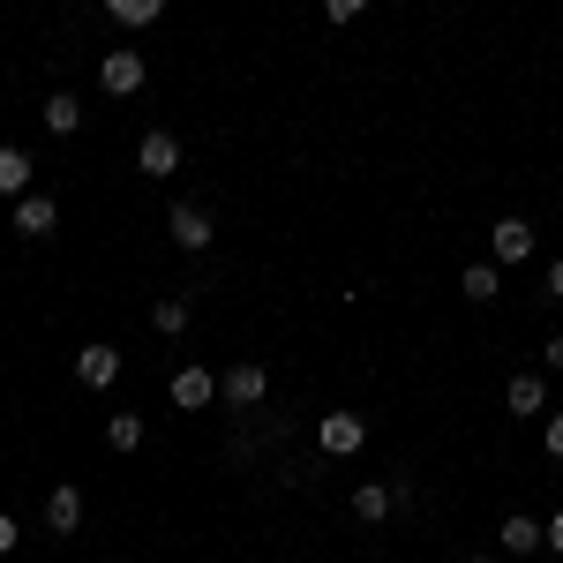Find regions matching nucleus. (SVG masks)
<instances>
[{
	"label": "nucleus",
	"instance_id": "obj_1",
	"mask_svg": "<svg viewBox=\"0 0 563 563\" xmlns=\"http://www.w3.org/2000/svg\"><path fill=\"white\" fill-rule=\"evenodd\" d=\"M45 526H53V533H76V526H84V488H76V481H60V488L45 496Z\"/></svg>",
	"mask_w": 563,
	"mask_h": 563
},
{
	"label": "nucleus",
	"instance_id": "obj_2",
	"mask_svg": "<svg viewBox=\"0 0 563 563\" xmlns=\"http://www.w3.org/2000/svg\"><path fill=\"white\" fill-rule=\"evenodd\" d=\"M135 166H143L151 180H166V174L180 166V143H174L166 129H151V135H143V151H135Z\"/></svg>",
	"mask_w": 563,
	"mask_h": 563
},
{
	"label": "nucleus",
	"instance_id": "obj_3",
	"mask_svg": "<svg viewBox=\"0 0 563 563\" xmlns=\"http://www.w3.org/2000/svg\"><path fill=\"white\" fill-rule=\"evenodd\" d=\"M488 241H496V263H526L533 256V225H526V218H504Z\"/></svg>",
	"mask_w": 563,
	"mask_h": 563
},
{
	"label": "nucleus",
	"instance_id": "obj_4",
	"mask_svg": "<svg viewBox=\"0 0 563 563\" xmlns=\"http://www.w3.org/2000/svg\"><path fill=\"white\" fill-rule=\"evenodd\" d=\"M98 76H106L113 98H129V90H143V60H135V53H106V68H98Z\"/></svg>",
	"mask_w": 563,
	"mask_h": 563
},
{
	"label": "nucleus",
	"instance_id": "obj_5",
	"mask_svg": "<svg viewBox=\"0 0 563 563\" xmlns=\"http://www.w3.org/2000/svg\"><path fill=\"white\" fill-rule=\"evenodd\" d=\"M53 225H60V203L53 196H23L15 203V233H53Z\"/></svg>",
	"mask_w": 563,
	"mask_h": 563
},
{
	"label": "nucleus",
	"instance_id": "obj_6",
	"mask_svg": "<svg viewBox=\"0 0 563 563\" xmlns=\"http://www.w3.org/2000/svg\"><path fill=\"white\" fill-rule=\"evenodd\" d=\"M76 376H84L90 390H106L113 376H121V353H113V346H84V361H76Z\"/></svg>",
	"mask_w": 563,
	"mask_h": 563
},
{
	"label": "nucleus",
	"instance_id": "obj_7",
	"mask_svg": "<svg viewBox=\"0 0 563 563\" xmlns=\"http://www.w3.org/2000/svg\"><path fill=\"white\" fill-rule=\"evenodd\" d=\"M174 241L180 249H211V218L196 211V203H174Z\"/></svg>",
	"mask_w": 563,
	"mask_h": 563
},
{
	"label": "nucleus",
	"instance_id": "obj_8",
	"mask_svg": "<svg viewBox=\"0 0 563 563\" xmlns=\"http://www.w3.org/2000/svg\"><path fill=\"white\" fill-rule=\"evenodd\" d=\"M361 413H331V421H323V451H339V459H346V451H361Z\"/></svg>",
	"mask_w": 563,
	"mask_h": 563
},
{
	"label": "nucleus",
	"instance_id": "obj_9",
	"mask_svg": "<svg viewBox=\"0 0 563 563\" xmlns=\"http://www.w3.org/2000/svg\"><path fill=\"white\" fill-rule=\"evenodd\" d=\"M218 390H225L233 406H256V398H263V368H256V361H241V368H233V376H225Z\"/></svg>",
	"mask_w": 563,
	"mask_h": 563
},
{
	"label": "nucleus",
	"instance_id": "obj_10",
	"mask_svg": "<svg viewBox=\"0 0 563 563\" xmlns=\"http://www.w3.org/2000/svg\"><path fill=\"white\" fill-rule=\"evenodd\" d=\"M0 196H15V203L31 196V158L23 151H0Z\"/></svg>",
	"mask_w": 563,
	"mask_h": 563
},
{
	"label": "nucleus",
	"instance_id": "obj_11",
	"mask_svg": "<svg viewBox=\"0 0 563 563\" xmlns=\"http://www.w3.org/2000/svg\"><path fill=\"white\" fill-rule=\"evenodd\" d=\"M45 129H53V135H76V129H84V106H76L68 90H60V98H45Z\"/></svg>",
	"mask_w": 563,
	"mask_h": 563
},
{
	"label": "nucleus",
	"instance_id": "obj_12",
	"mask_svg": "<svg viewBox=\"0 0 563 563\" xmlns=\"http://www.w3.org/2000/svg\"><path fill=\"white\" fill-rule=\"evenodd\" d=\"M211 376H203V368H180V376H174V406H211Z\"/></svg>",
	"mask_w": 563,
	"mask_h": 563
},
{
	"label": "nucleus",
	"instance_id": "obj_13",
	"mask_svg": "<svg viewBox=\"0 0 563 563\" xmlns=\"http://www.w3.org/2000/svg\"><path fill=\"white\" fill-rule=\"evenodd\" d=\"M526 549H541V526L533 519H504V556H526Z\"/></svg>",
	"mask_w": 563,
	"mask_h": 563
},
{
	"label": "nucleus",
	"instance_id": "obj_14",
	"mask_svg": "<svg viewBox=\"0 0 563 563\" xmlns=\"http://www.w3.org/2000/svg\"><path fill=\"white\" fill-rule=\"evenodd\" d=\"M504 398H511V413H541V376H511Z\"/></svg>",
	"mask_w": 563,
	"mask_h": 563
},
{
	"label": "nucleus",
	"instance_id": "obj_15",
	"mask_svg": "<svg viewBox=\"0 0 563 563\" xmlns=\"http://www.w3.org/2000/svg\"><path fill=\"white\" fill-rule=\"evenodd\" d=\"M106 443H113V451H135V443H143V413H113V421H106Z\"/></svg>",
	"mask_w": 563,
	"mask_h": 563
},
{
	"label": "nucleus",
	"instance_id": "obj_16",
	"mask_svg": "<svg viewBox=\"0 0 563 563\" xmlns=\"http://www.w3.org/2000/svg\"><path fill=\"white\" fill-rule=\"evenodd\" d=\"M353 511H361V519H384V511H390V488H384V481H361V488H353Z\"/></svg>",
	"mask_w": 563,
	"mask_h": 563
},
{
	"label": "nucleus",
	"instance_id": "obj_17",
	"mask_svg": "<svg viewBox=\"0 0 563 563\" xmlns=\"http://www.w3.org/2000/svg\"><path fill=\"white\" fill-rule=\"evenodd\" d=\"M466 301H496V271H488V263L466 271Z\"/></svg>",
	"mask_w": 563,
	"mask_h": 563
},
{
	"label": "nucleus",
	"instance_id": "obj_18",
	"mask_svg": "<svg viewBox=\"0 0 563 563\" xmlns=\"http://www.w3.org/2000/svg\"><path fill=\"white\" fill-rule=\"evenodd\" d=\"M121 23H158V0H113Z\"/></svg>",
	"mask_w": 563,
	"mask_h": 563
},
{
	"label": "nucleus",
	"instance_id": "obj_19",
	"mask_svg": "<svg viewBox=\"0 0 563 563\" xmlns=\"http://www.w3.org/2000/svg\"><path fill=\"white\" fill-rule=\"evenodd\" d=\"M151 316H158V331H180V323H188V301H158Z\"/></svg>",
	"mask_w": 563,
	"mask_h": 563
},
{
	"label": "nucleus",
	"instance_id": "obj_20",
	"mask_svg": "<svg viewBox=\"0 0 563 563\" xmlns=\"http://www.w3.org/2000/svg\"><path fill=\"white\" fill-rule=\"evenodd\" d=\"M541 443H549V459H563V413L549 421V429H541Z\"/></svg>",
	"mask_w": 563,
	"mask_h": 563
},
{
	"label": "nucleus",
	"instance_id": "obj_21",
	"mask_svg": "<svg viewBox=\"0 0 563 563\" xmlns=\"http://www.w3.org/2000/svg\"><path fill=\"white\" fill-rule=\"evenodd\" d=\"M15 541H23V533H15V519H8V511H0V556H8V549H15Z\"/></svg>",
	"mask_w": 563,
	"mask_h": 563
},
{
	"label": "nucleus",
	"instance_id": "obj_22",
	"mask_svg": "<svg viewBox=\"0 0 563 563\" xmlns=\"http://www.w3.org/2000/svg\"><path fill=\"white\" fill-rule=\"evenodd\" d=\"M549 294H556V301H563V256L549 263Z\"/></svg>",
	"mask_w": 563,
	"mask_h": 563
},
{
	"label": "nucleus",
	"instance_id": "obj_23",
	"mask_svg": "<svg viewBox=\"0 0 563 563\" xmlns=\"http://www.w3.org/2000/svg\"><path fill=\"white\" fill-rule=\"evenodd\" d=\"M541 361H549V368H563V339H549V353H541Z\"/></svg>",
	"mask_w": 563,
	"mask_h": 563
},
{
	"label": "nucleus",
	"instance_id": "obj_24",
	"mask_svg": "<svg viewBox=\"0 0 563 563\" xmlns=\"http://www.w3.org/2000/svg\"><path fill=\"white\" fill-rule=\"evenodd\" d=\"M541 541H549V549H563V511H556V526H549V533H541Z\"/></svg>",
	"mask_w": 563,
	"mask_h": 563
},
{
	"label": "nucleus",
	"instance_id": "obj_25",
	"mask_svg": "<svg viewBox=\"0 0 563 563\" xmlns=\"http://www.w3.org/2000/svg\"><path fill=\"white\" fill-rule=\"evenodd\" d=\"M474 563H488V556H474Z\"/></svg>",
	"mask_w": 563,
	"mask_h": 563
}]
</instances>
